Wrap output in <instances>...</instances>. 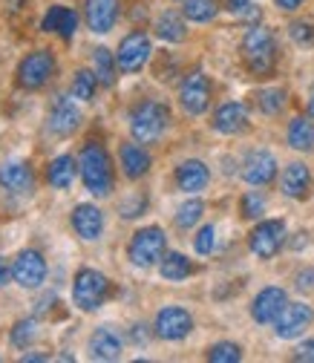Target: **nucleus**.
Listing matches in <instances>:
<instances>
[{
    "mask_svg": "<svg viewBox=\"0 0 314 363\" xmlns=\"http://www.w3.org/2000/svg\"><path fill=\"white\" fill-rule=\"evenodd\" d=\"M78 170L84 179V188L93 196H110L113 194V162L104 145L86 142L78 156Z\"/></svg>",
    "mask_w": 314,
    "mask_h": 363,
    "instance_id": "obj_1",
    "label": "nucleus"
},
{
    "mask_svg": "<svg viewBox=\"0 0 314 363\" xmlns=\"http://www.w3.org/2000/svg\"><path fill=\"white\" fill-rule=\"evenodd\" d=\"M167 124H170V110L159 101H142L130 113V133H133V139L142 142V145L159 142L167 130Z\"/></svg>",
    "mask_w": 314,
    "mask_h": 363,
    "instance_id": "obj_2",
    "label": "nucleus"
},
{
    "mask_svg": "<svg viewBox=\"0 0 314 363\" xmlns=\"http://www.w3.org/2000/svg\"><path fill=\"white\" fill-rule=\"evenodd\" d=\"M242 58L254 75H268L274 69L277 61V47H274V35L265 26H251L242 38Z\"/></svg>",
    "mask_w": 314,
    "mask_h": 363,
    "instance_id": "obj_3",
    "label": "nucleus"
},
{
    "mask_svg": "<svg viewBox=\"0 0 314 363\" xmlns=\"http://www.w3.org/2000/svg\"><path fill=\"white\" fill-rule=\"evenodd\" d=\"M110 297V280L96 268H81L72 280V300L81 311H96Z\"/></svg>",
    "mask_w": 314,
    "mask_h": 363,
    "instance_id": "obj_4",
    "label": "nucleus"
},
{
    "mask_svg": "<svg viewBox=\"0 0 314 363\" xmlns=\"http://www.w3.org/2000/svg\"><path fill=\"white\" fill-rule=\"evenodd\" d=\"M164 248H167V237L159 225H147V228L136 231L130 240V248H127V257L136 268H150L156 262H162L164 257Z\"/></svg>",
    "mask_w": 314,
    "mask_h": 363,
    "instance_id": "obj_5",
    "label": "nucleus"
},
{
    "mask_svg": "<svg viewBox=\"0 0 314 363\" xmlns=\"http://www.w3.org/2000/svg\"><path fill=\"white\" fill-rule=\"evenodd\" d=\"M286 242V222L283 219H265L259 222L257 228L251 231L248 237V245H251V254L259 257V259H271Z\"/></svg>",
    "mask_w": 314,
    "mask_h": 363,
    "instance_id": "obj_6",
    "label": "nucleus"
},
{
    "mask_svg": "<svg viewBox=\"0 0 314 363\" xmlns=\"http://www.w3.org/2000/svg\"><path fill=\"white\" fill-rule=\"evenodd\" d=\"M55 72V58L50 50H35L29 52L18 67V84L23 89H40Z\"/></svg>",
    "mask_w": 314,
    "mask_h": 363,
    "instance_id": "obj_7",
    "label": "nucleus"
},
{
    "mask_svg": "<svg viewBox=\"0 0 314 363\" xmlns=\"http://www.w3.org/2000/svg\"><path fill=\"white\" fill-rule=\"evenodd\" d=\"M150 38L145 32H130L121 43H118V52H116V64L121 72L133 75V72H139L147 61H150Z\"/></svg>",
    "mask_w": 314,
    "mask_h": 363,
    "instance_id": "obj_8",
    "label": "nucleus"
},
{
    "mask_svg": "<svg viewBox=\"0 0 314 363\" xmlns=\"http://www.w3.org/2000/svg\"><path fill=\"white\" fill-rule=\"evenodd\" d=\"M12 280L21 289H40V283L47 280V259L40 251L26 248L18 254V259L12 262Z\"/></svg>",
    "mask_w": 314,
    "mask_h": 363,
    "instance_id": "obj_9",
    "label": "nucleus"
},
{
    "mask_svg": "<svg viewBox=\"0 0 314 363\" xmlns=\"http://www.w3.org/2000/svg\"><path fill=\"white\" fill-rule=\"evenodd\" d=\"M156 335L162 340H185L194 332V317L182 306H164L156 314Z\"/></svg>",
    "mask_w": 314,
    "mask_h": 363,
    "instance_id": "obj_10",
    "label": "nucleus"
},
{
    "mask_svg": "<svg viewBox=\"0 0 314 363\" xmlns=\"http://www.w3.org/2000/svg\"><path fill=\"white\" fill-rule=\"evenodd\" d=\"M179 104L188 116H202L211 104V81L205 72H191L179 86Z\"/></svg>",
    "mask_w": 314,
    "mask_h": 363,
    "instance_id": "obj_11",
    "label": "nucleus"
},
{
    "mask_svg": "<svg viewBox=\"0 0 314 363\" xmlns=\"http://www.w3.org/2000/svg\"><path fill=\"white\" fill-rule=\"evenodd\" d=\"M311 317H314L311 306H305V303H286V308L280 311V317L274 320V332H277L280 340H294V337H300L308 329Z\"/></svg>",
    "mask_w": 314,
    "mask_h": 363,
    "instance_id": "obj_12",
    "label": "nucleus"
},
{
    "mask_svg": "<svg viewBox=\"0 0 314 363\" xmlns=\"http://www.w3.org/2000/svg\"><path fill=\"white\" fill-rule=\"evenodd\" d=\"M286 303H288V297H286V291L283 289H277V286H268V289H262L257 297H254V303H251V317L257 323H274L277 317H280V311L286 308Z\"/></svg>",
    "mask_w": 314,
    "mask_h": 363,
    "instance_id": "obj_13",
    "label": "nucleus"
},
{
    "mask_svg": "<svg viewBox=\"0 0 314 363\" xmlns=\"http://www.w3.org/2000/svg\"><path fill=\"white\" fill-rule=\"evenodd\" d=\"M118 15H121L118 0H86V4H84L86 26L93 29L96 35H107L116 26Z\"/></svg>",
    "mask_w": 314,
    "mask_h": 363,
    "instance_id": "obj_14",
    "label": "nucleus"
},
{
    "mask_svg": "<svg viewBox=\"0 0 314 363\" xmlns=\"http://www.w3.org/2000/svg\"><path fill=\"white\" fill-rule=\"evenodd\" d=\"M277 176V159L268 150H254L248 153L245 164H242V179L254 188H265L268 182H274Z\"/></svg>",
    "mask_w": 314,
    "mask_h": 363,
    "instance_id": "obj_15",
    "label": "nucleus"
},
{
    "mask_svg": "<svg viewBox=\"0 0 314 363\" xmlns=\"http://www.w3.org/2000/svg\"><path fill=\"white\" fill-rule=\"evenodd\" d=\"M72 228H75V234H78L81 240L96 242V240L104 234V213H101V208L89 205V202L78 205V208L72 211Z\"/></svg>",
    "mask_w": 314,
    "mask_h": 363,
    "instance_id": "obj_16",
    "label": "nucleus"
},
{
    "mask_svg": "<svg viewBox=\"0 0 314 363\" xmlns=\"http://www.w3.org/2000/svg\"><path fill=\"white\" fill-rule=\"evenodd\" d=\"M208 182H211V170L199 159H188V162H182L176 167V185H179V191L199 194V191L208 188Z\"/></svg>",
    "mask_w": 314,
    "mask_h": 363,
    "instance_id": "obj_17",
    "label": "nucleus"
},
{
    "mask_svg": "<svg viewBox=\"0 0 314 363\" xmlns=\"http://www.w3.org/2000/svg\"><path fill=\"white\" fill-rule=\"evenodd\" d=\"M81 124V110L72 104V99L67 96H58L55 104H52V113H50V130L55 135H72Z\"/></svg>",
    "mask_w": 314,
    "mask_h": 363,
    "instance_id": "obj_18",
    "label": "nucleus"
},
{
    "mask_svg": "<svg viewBox=\"0 0 314 363\" xmlns=\"http://www.w3.org/2000/svg\"><path fill=\"white\" fill-rule=\"evenodd\" d=\"M0 188L9 191V194H32L35 188V176H32V167L23 164V162H9L0 167Z\"/></svg>",
    "mask_w": 314,
    "mask_h": 363,
    "instance_id": "obj_19",
    "label": "nucleus"
},
{
    "mask_svg": "<svg viewBox=\"0 0 314 363\" xmlns=\"http://www.w3.org/2000/svg\"><path fill=\"white\" fill-rule=\"evenodd\" d=\"M248 127V113L240 101H228V104H222L213 116V130L216 133H225V135H237Z\"/></svg>",
    "mask_w": 314,
    "mask_h": 363,
    "instance_id": "obj_20",
    "label": "nucleus"
},
{
    "mask_svg": "<svg viewBox=\"0 0 314 363\" xmlns=\"http://www.w3.org/2000/svg\"><path fill=\"white\" fill-rule=\"evenodd\" d=\"M118 159H121V170H124L127 179H142V176L150 170V164H153V159H150V153L142 147V142H136V145H121Z\"/></svg>",
    "mask_w": 314,
    "mask_h": 363,
    "instance_id": "obj_21",
    "label": "nucleus"
},
{
    "mask_svg": "<svg viewBox=\"0 0 314 363\" xmlns=\"http://www.w3.org/2000/svg\"><path fill=\"white\" fill-rule=\"evenodd\" d=\"M89 357L93 360H118L121 357V337L110 326L96 329L89 337Z\"/></svg>",
    "mask_w": 314,
    "mask_h": 363,
    "instance_id": "obj_22",
    "label": "nucleus"
},
{
    "mask_svg": "<svg viewBox=\"0 0 314 363\" xmlns=\"http://www.w3.org/2000/svg\"><path fill=\"white\" fill-rule=\"evenodd\" d=\"M40 29L43 32H58L64 40H72L75 38V29H78V15L67 6H52L40 21Z\"/></svg>",
    "mask_w": 314,
    "mask_h": 363,
    "instance_id": "obj_23",
    "label": "nucleus"
},
{
    "mask_svg": "<svg viewBox=\"0 0 314 363\" xmlns=\"http://www.w3.org/2000/svg\"><path fill=\"white\" fill-rule=\"evenodd\" d=\"M280 185H283V194L288 199H305L308 188H311V173H308V167L303 162H291L286 167V173H283Z\"/></svg>",
    "mask_w": 314,
    "mask_h": 363,
    "instance_id": "obj_24",
    "label": "nucleus"
},
{
    "mask_svg": "<svg viewBox=\"0 0 314 363\" xmlns=\"http://www.w3.org/2000/svg\"><path fill=\"white\" fill-rule=\"evenodd\" d=\"M81 170H78V162L72 159V156H55L52 162H50V167H47V182L52 188H58V191H67V188H72L75 185V176H78Z\"/></svg>",
    "mask_w": 314,
    "mask_h": 363,
    "instance_id": "obj_25",
    "label": "nucleus"
},
{
    "mask_svg": "<svg viewBox=\"0 0 314 363\" xmlns=\"http://www.w3.org/2000/svg\"><path fill=\"white\" fill-rule=\"evenodd\" d=\"M288 145L294 147V150H300V153H308V150H314V121H311V116L308 118H291V124H288Z\"/></svg>",
    "mask_w": 314,
    "mask_h": 363,
    "instance_id": "obj_26",
    "label": "nucleus"
},
{
    "mask_svg": "<svg viewBox=\"0 0 314 363\" xmlns=\"http://www.w3.org/2000/svg\"><path fill=\"white\" fill-rule=\"evenodd\" d=\"M159 271H162V277H164V280L179 283V280H188V277L194 274V265H191V259H188L185 254L170 251V254H164V257H162Z\"/></svg>",
    "mask_w": 314,
    "mask_h": 363,
    "instance_id": "obj_27",
    "label": "nucleus"
},
{
    "mask_svg": "<svg viewBox=\"0 0 314 363\" xmlns=\"http://www.w3.org/2000/svg\"><path fill=\"white\" fill-rule=\"evenodd\" d=\"M156 35L162 40H167V43H182L188 38V26H185V21L179 18L176 12H164L156 21Z\"/></svg>",
    "mask_w": 314,
    "mask_h": 363,
    "instance_id": "obj_28",
    "label": "nucleus"
},
{
    "mask_svg": "<svg viewBox=\"0 0 314 363\" xmlns=\"http://www.w3.org/2000/svg\"><path fill=\"white\" fill-rule=\"evenodd\" d=\"M93 69H96V75H99V84H104V86H113V84H116V69H118V64H116V58H113V52H110L107 47H99V50L93 52Z\"/></svg>",
    "mask_w": 314,
    "mask_h": 363,
    "instance_id": "obj_29",
    "label": "nucleus"
},
{
    "mask_svg": "<svg viewBox=\"0 0 314 363\" xmlns=\"http://www.w3.org/2000/svg\"><path fill=\"white\" fill-rule=\"evenodd\" d=\"M96 86H99L96 69H78L75 78H72V99H78V101H93V99H96Z\"/></svg>",
    "mask_w": 314,
    "mask_h": 363,
    "instance_id": "obj_30",
    "label": "nucleus"
},
{
    "mask_svg": "<svg viewBox=\"0 0 314 363\" xmlns=\"http://www.w3.org/2000/svg\"><path fill=\"white\" fill-rule=\"evenodd\" d=\"M286 89H280V86H268V89H259L257 93V107H259V113H265V116H277L283 107H286Z\"/></svg>",
    "mask_w": 314,
    "mask_h": 363,
    "instance_id": "obj_31",
    "label": "nucleus"
},
{
    "mask_svg": "<svg viewBox=\"0 0 314 363\" xmlns=\"http://www.w3.org/2000/svg\"><path fill=\"white\" fill-rule=\"evenodd\" d=\"M182 12H185V18L194 21V23H208V21H213V15H216V0H185Z\"/></svg>",
    "mask_w": 314,
    "mask_h": 363,
    "instance_id": "obj_32",
    "label": "nucleus"
},
{
    "mask_svg": "<svg viewBox=\"0 0 314 363\" xmlns=\"http://www.w3.org/2000/svg\"><path fill=\"white\" fill-rule=\"evenodd\" d=\"M202 213H205V205L199 199H188L182 208L176 211V225L179 228H194V225L202 219Z\"/></svg>",
    "mask_w": 314,
    "mask_h": 363,
    "instance_id": "obj_33",
    "label": "nucleus"
},
{
    "mask_svg": "<svg viewBox=\"0 0 314 363\" xmlns=\"http://www.w3.org/2000/svg\"><path fill=\"white\" fill-rule=\"evenodd\" d=\"M208 360L211 363H240L242 360V349L237 343H216L208 349Z\"/></svg>",
    "mask_w": 314,
    "mask_h": 363,
    "instance_id": "obj_34",
    "label": "nucleus"
},
{
    "mask_svg": "<svg viewBox=\"0 0 314 363\" xmlns=\"http://www.w3.org/2000/svg\"><path fill=\"white\" fill-rule=\"evenodd\" d=\"M38 337V323L35 320H18L12 329V346L15 349H26L29 343H35Z\"/></svg>",
    "mask_w": 314,
    "mask_h": 363,
    "instance_id": "obj_35",
    "label": "nucleus"
},
{
    "mask_svg": "<svg viewBox=\"0 0 314 363\" xmlns=\"http://www.w3.org/2000/svg\"><path fill=\"white\" fill-rule=\"evenodd\" d=\"M194 248H196V254H202V257H208V254L216 248V228H213V225H202L199 234H196V240H194Z\"/></svg>",
    "mask_w": 314,
    "mask_h": 363,
    "instance_id": "obj_36",
    "label": "nucleus"
},
{
    "mask_svg": "<svg viewBox=\"0 0 314 363\" xmlns=\"http://www.w3.org/2000/svg\"><path fill=\"white\" fill-rule=\"evenodd\" d=\"M262 211H265V199H262V194L248 191V194L242 196V216L257 219V216H262Z\"/></svg>",
    "mask_w": 314,
    "mask_h": 363,
    "instance_id": "obj_37",
    "label": "nucleus"
},
{
    "mask_svg": "<svg viewBox=\"0 0 314 363\" xmlns=\"http://www.w3.org/2000/svg\"><path fill=\"white\" fill-rule=\"evenodd\" d=\"M228 12L234 18H242V21H257L259 18V9L251 6V0H228Z\"/></svg>",
    "mask_w": 314,
    "mask_h": 363,
    "instance_id": "obj_38",
    "label": "nucleus"
},
{
    "mask_svg": "<svg viewBox=\"0 0 314 363\" xmlns=\"http://www.w3.org/2000/svg\"><path fill=\"white\" fill-rule=\"evenodd\" d=\"M145 208H147V199L139 194V196H133V199L121 202V216H124V219H136V216H139Z\"/></svg>",
    "mask_w": 314,
    "mask_h": 363,
    "instance_id": "obj_39",
    "label": "nucleus"
},
{
    "mask_svg": "<svg viewBox=\"0 0 314 363\" xmlns=\"http://www.w3.org/2000/svg\"><path fill=\"white\" fill-rule=\"evenodd\" d=\"M291 38L297 43H314V26L311 23H291Z\"/></svg>",
    "mask_w": 314,
    "mask_h": 363,
    "instance_id": "obj_40",
    "label": "nucleus"
},
{
    "mask_svg": "<svg viewBox=\"0 0 314 363\" xmlns=\"http://www.w3.org/2000/svg\"><path fill=\"white\" fill-rule=\"evenodd\" d=\"M297 289H300V291H308V289H314V268H308V271H300V274H297Z\"/></svg>",
    "mask_w": 314,
    "mask_h": 363,
    "instance_id": "obj_41",
    "label": "nucleus"
},
{
    "mask_svg": "<svg viewBox=\"0 0 314 363\" xmlns=\"http://www.w3.org/2000/svg\"><path fill=\"white\" fill-rule=\"evenodd\" d=\"M294 360H314V340L300 343L297 352H294Z\"/></svg>",
    "mask_w": 314,
    "mask_h": 363,
    "instance_id": "obj_42",
    "label": "nucleus"
},
{
    "mask_svg": "<svg viewBox=\"0 0 314 363\" xmlns=\"http://www.w3.org/2000/svg\"><path fill=\"white\" fill-rule=\"evenodd\" d=\"M274 4H277V9H283V12H294V9L303 6V0H274Z\"/></svg>",
    "mask_w": 314,
    "mask_h": 363,
    "instance_id": "obj_43",
    "label": "nucleus"
},
{
    "mask_svg": "<svg viewBox=\"0 0 314 363\" xmlns=\"http://www.w3.org/2000/svg\"><path fill=\"white\" fill-rule=\"evenodd\" d=\"M9 277H12V268L4 262V257H0V289H4V286L9 283Z\"/></svg>",
    "mask_w": 314,
    "mask_h": 363,
    "instance_id": "obj_44",
    "label": "nucleus"
},
{
    "mask_svg": "<svg viewBox=\"0 0 314 363\" xmlns=\"http://www.w3.org/2000/svg\"><path fill=\"white\" fill-rule=\"evenodd\" d=\"M21 360H23V363H47V360H50V354H35V352H26Z\"/></svg>",
    "mask_w": 314,
    "mask_h": 363,
    "instance_id": "obj_45",
    "label": "nucleus"
},
{
    "mask_svg": "<svg viewBox=\"0 0 314 363\" xmlns=\"http://www.w3.org/2000/svg\"><path fill=\"white\" fill-rule=\"evenodd\" d=\"M308 116H311V118H314V96H311V99H308Z\"/></svg>",
    "mask_w": 314,
    "mask_h": 363,
    "instance_id": "obj_46",
    "label": "nucleus"
}]
</instances>
